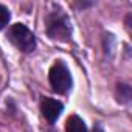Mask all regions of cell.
<instances>
[{
	"instance_id": "1",
	"label": "cell",
	"mask_w": 132,
	"mask_h": 132,
	"mask_svg": "<svg viewBox=\"0 0 132 132\" xmlns=\"http://www.w3.org/2000/svg\"><path fill=\"white\" fill-rule=\"evenodd\" d=\"M48 78H50V84L56 93H67L72 89L73 81H72L70 70L61 61L53 64V67L50 69V73H48Z\"/></svg>"
},
{
	"instance_id": "2",
	"label": "cell",
	"mask_w": 132,
	"mask_h": 132,
	"mask_svg": "<svg viewBox=\"0 0 132 132\" xmlns=\"http://www.w3.org/2000/svg\"><path fill=\"white\" fill-rule=\"evenodd\" d=\"M8 37L10 40L20 50V51H25V53H30L36 48V39H34V34L23 25V23H16L10 28V33H8Z\"/></svg>"
},
{
	"instance_id": "3",
	"label": "cell",
	"mask_w": 132,
	"mask_h": 132,
	"mask_svg": "<svg viewBox=\"0 0 132 132\" xmlns=\"http://www.w3.org/2000/svg\"><path fill=\"white\" fill-rule=\"evenodd\" d=\"M48 34L57 40H67L70 37V23L62 13H53L48 16Z\"/></svg>"
},
{
	"instance_id": "4",
	"label": "cell",
	"mask_w": 132,
	"mask_h": 132,
	"mask_svg": "<svg viewBox=\"0 0 132 132\" xmlns=\"http://www.w3.org/2000/svg\"><path fill=\"white\" fill-rule=\"evenodd\" d=\"M40 109H42L44 117H45L50 123H54V121L59 118V115H61L64 106H62V103H59L57 100L44 98V100H42V104H40Z\"/></svg>"
},
{
	"instance_id": "5",
	"label": "cell",
	"mask_w": 132,
	"mask_h": 132,
	"mask_svg": "<svg viewBox=\"0 0 132 132\" xmlns=\"http://www.w3.org/2000/svg\"><path fill=\"white\" fill-rule=\"evenodd\" d=\"M65 130H67V132H87V127H86L84 121H82L78 115H72V117H69V120H67Z\"/></svg>"
},
{
	"instance_id": "6",
	"label": "cell",
	"mask_w": 132,
	"mask_h": 132,
	"mask_svg": "<svg viewBox=\"0 0 132 132\" xmlns=\"http://www.w3.org/2000/svg\"><path fill=\"white\" fill-rule=\"evenodd\" d=\"M10 19H11V14H10L8 8L3 6V5H0V30L5 28V27L8 25Z\"/></svg>"
}]
</instances>
